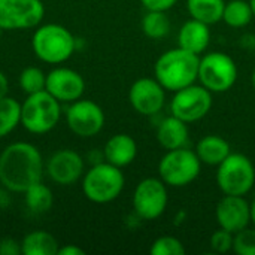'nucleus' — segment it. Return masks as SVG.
I'll return each mask as SVG.
<instances>
[{
	"label": "nucleus",
	"mask_w": 255,
	"mask_h": 255,
	"mask_svg": "<svg viewBox=\"0 0 255 255\" xmlns=\"http://www.w3.org/2000/svg\"><path fill=\"white\" fill-rule=\"evenodd\" d=\"M149 253L152 255H184L185 248L178 238L167 235V236L157 238L152 242Z\"/></svg>",
	"instance_id": "nucleus-28"
},
{
	"label": "nucleus",
	"mask_w": 255,
	"mask_h": 255,
	"mask_svg": "<svg viewBox=\"0 0 255 255\" xmlns=\"http://www.w3.org/2000/svg\"><path fill=\"white\" fill-rule=\"evenodd\" d=\"M22 194L25 206L31 214H46L54 205V194L51 188L42 181L30 185Z\"/></svg>",
	"instance_id": "nucleus-23"
},
{
	"label": "nucleus",
	"mask_w": 255,
	"mask_h": 255,
	"mask_svg": "<svg viewBox=\"0 0 255 255\" xmlns=\"http://www.w3.org/2000/svg\"><path fill=\"white\" fill-rule=\"evenodd\" d=\"M233 242H235V235L224 230V229H218L217 232L212 233L211 236V250L214 253H218V254H226L229 251L233 250Z\"/></svg>",
	"instance_id": "nucleus-30"
},
{
	"label": "nucleus",
	"mask_w": 255,
	"mask_h": 255,
	"mask_svg": "<svg viewBox=\"0 0 255 255\" xmlns=\"http://www.w3.org/2000/svg\"><path fill=\"white\" fill-rule=\"evenodd\" d=\"M209 43H211V30L208 24L191 18L179 28L178 46L200 55L208 49Z\"/></svg>",
	"instance_id": "nucleus-18"
},
{
	"label": "nucleus",
	"mask_w": 255,
	"mask_h": 255,
	"mask_svg": "<svg viewBox=\"0 0 255 255\" xmlns=\"http://www.w3.org/2000/svg\"><path fill=\"white\" fill-rule=\"evenodd\" d=\"M45 160L39 148L25 140L6 145L0 152V185L12 193H24L42 181Z\"/></svg>",
	"instance_id": "nucleus-1"
},
{
	"label": "nucleus",
	"mask_w": 255,
	"mask_h": 255,
	"mask_svg": "<svg viewBox=\"0 0 255 255\" xmlns=\"http://www.w3.org/2000/svg\"><path fill=\"white\" fill-rule=\"evenodd\" d=\"M21 126V102L9 94L0 99V139L9 136Z\"/></svg>",
	"instance_id": "nucleus-24"
},
{
	"label": "nucleus",
	"mask_w": 255,
	"mask_h": 255,
	"mask_svg": "<svg viewBox=\"0 0 255 255\" xmlns=\"http://www.w3.org/2000/svg\"><path fill=\"white\" fill-rule=\"evenodd\" d=\"M202 170V161L196 151L188 148H178L167 151L158 163V178L173 188L190 185L197 179Z\"/></svg>",
	"instance_id": "nucleus-6"
},
{
	"label": "nucleus",
	"mask_w": 255,
	"mask_h": 255,
	"mask_svg": "<svg viewBox=\"0 0 255 255\" xmlns=\"http://www.w3.org/2000/svg\"><path fill=\"white\" fill-rule=\"evenodd\" d=\"M81 181L84 196L97 205H106L117 200L126 185V178L121 167H117L108 161L90 166Z\"/></svg>",
	"instance_id": "nucleus-5"
},
{
	"label": "nucleus",
	"mask_w": 255,
	"mask_h": 255,
	"mask_svg": "<svg viewBox=\"0 0 255 255\" xmlns=\"http://www.w3.org/2000/svg\"><path fill=\"white\" fill-rule=\"evenodd\" d=\"M224 6V0H187V9L190 16L208 25L223 21Z\"/></svg>",
	"instance_id": "nucleus-22"
},
{
	"label": "nucleus",
	"mask_w": 255,
	"mask_h": 255,
	"mask_svg": "<svg viewBox=\"0 0 255 255\" xmlns=\"http://www.w3.org/2000/svg\"><path fill=\"white\" fill-rule=\"evenodd\" d=\"M58 248V241L45 230H33L21 241L24 255H57Z\"/></svg>",
	"instance_id": "nucleus-21"
},
{
	"label": "nucleus",
	"mask_w": 255,
	"mask_h": 255,
	"mask_svg": "<svg viewBox=\"0 0 255 255\" xmlns=\"http://www.w3.org/2000/svg\"><path fill=\"white\" fill-rule=\"evenodd\" d=\"M254 184V164L244 154L232 152L217 169V185L227 196H247Z\"/></svg>",
	"instance_id": "nucleus-7"
},
{
	"label": "nucleus",
	"mask_w": 255,
	"mask_h": 255,
	"mask_svg": "<svg viewBox=\"0 0 255 255\" xmlns=\"http://www.w3.org/2000/svg\"><path fill=\"white\" fill-rule=\"evenodd\" d=\"M233 251L239 255H255V229H244L235 235Z\"/></svg>",
	"instance_id": "nucleus-29"
},
{
	"label": "nucleus",
	"mask_w": 255,
	"mask_h": 255,
	"mask_svg": "<svg viewBox=\"0 0 255 255\" xmlns=\"http://www.w3.org/2000/svg\"><path fill=\"white\" fill-rule=\"evenodd\" d=\"M250 4H251V7H253V12H254L255 16V0H250Z\"/></svg>",
	"instance_id": "nucleus-39"
},
{
	"label": "nucleus",
	"mask_w": 255,
	"mask_h": 255,
	"mask_svg": "<svg viewBox=\"0 0 255 255\" xmlns=\"http://www.w3.org/2000/svg\"><path fill=\"white\" fill-rule=\"evenodd\" d=\"M212 108V93L202 84H191L175 91L170 112L187 124L203 120Z\"/></svg>",
	"instance_id": "nucleus-11"
},
{
	"label": "nucleus",
	"mask_w": 255,
	"mask_h": 255,
	"mask_svg": "<svg viewBox=\"0 0 255 255\" xmlns=\"http://www.w3.org/2000/svg\"><path fill=\"white\" fill-rule=\"evenodd\" d=\"M197 81L211 93H227L238 81V66L224 52H209L200 58Z\"/></svg>",
	"instance_id": "nucleus-8"
},
{
	"label": "nucleus",
	"mask_w": 255,
	"mask_h": 255,
	"mask_svg": "<svg viewBox=\"0 0 255 255\" xmlns=\"http://www.w3.org/2000/svg\"><path fill=\"white\" fill-rule=\"evenodd\" d=\"M9 94V81L7 76L0 70V99Z\"/></svg>",
	"instance_id": "nucleus-36"
},
{
	"label": "nucleus",
	"mask_w": 255,
	"mask_h": 255,
	"mask_svg": "<svg viewBox=\"0 0 255 255\" xmlns=\"http://www.w3.org/2000/svg\"><path fill=\"white\" fill-rule=\"evenodd\" d=\"M128 102L137 114L154 117L166 103V90L155 78H140L131 84Z\"/></svg>",
	"instance_id": "nucleus-15"
},
{
	"label": "nucleus",
	"mask_w": 255,
	"mask_h": 255,
	"mask_svg": "<svg viewBox=\"0 0 255 255\" xmlns=\"http://www.w3.org/2000/svg\"><path fill=\"white\" fill-rule=\"evenodd\" d=\"M251 84H253V88L255 90V69L254 72H253V75H251Z\"/></svg>",
	"instance_id": "nucleus-38"
},
{
	"label": "nucleus",
	"mask_w": 255,
	"mask_h": 255,
	"mask_svg": "<svg viewBox=\"0 0 255 255\" xmlns=\"http://www.w3.org/2000/svg\"><path fill=\"white\" fill-rule=\"evenodd\" d=\"M31 49L42 63L60 66L76 52V36L61 24H40L31 36Z\"/></svg>",
	"instance_id": "nucleus-3"
},
{
	"label": "nucleus",
	"mask_w": 255,
	"mask_h": 255,
	"mask_svg": "<svg viewBox=\"0 0 255 255\" xmlns=\"http://www.w3.org/2000/svg\"><path fill=\"white\" fill-rule=\"evenodd\" d=\"M188 137H190L188 124L176 118L175 115L164 118L157 127V142L166 151L187 146Z\"/></svg>",
	"instance_id": "nucleus-19"
},
{
	"label": "nucleus",
	"mask_w": 255,
	"mask_h": 255,
	"mask_svg": "<svg viewBox=\"0 0 255 255\" xmlns=\"http://www.w3.org/2000/svg\"><path fill=\"white\" fill-rule=\"evenodd\" d=\"M215 218L221 229L236 235L251 224V206L244 196H227L217 203Z\"/></svg>",
	"instance_id": "nucleus-16"
},
{
	"label": "nucleus",
	"mask_w": 255,
	"mask_h": 255,
	"mask_svg": "<svg viewBox=\"0 0 255 255\" xmlns=\"http://www.w3.org/2000/svg\"><path fill=\"white\" fill-rule=\"evenodd\" d=\"M169 196L167 185L160 178L142 179L133 193V209L134 214L145 221H154L160 218L167 208Z\"/></svg>",
	"instance_id": "nucleus-12"
},
{
	"label": "nucleus",
	"mask_w": 255,
	"mask_h": 255,
	"mask_svg": "<svg viewBox=\"0 0 255 255\" xmlns=\"http://www.w3.org/2000/svg\"><path fill=\"white\" fill-rule=\"evenodd\" d=\"M1 34H3V30L0 28V37H1Z\"/></svg>",
	"instance_id": "nucleus-40"
},
{
	"label": "nucleus",
	"mask_w": 255,
	"mask_h": 255,
	"mask_svg": "<svg viewBox=\"0 0 255 255\" xmlns=\"http://www.w3.org/2000/svg\"><path fill=\"white\" fill-rule=\"evenodd\" d=\"M85 170V158L70 148L54 151L45 161V175L60 187L75 185L82 179Z\"/></svg>",
	"instance_id": "nucleus-13"
},
{
	"label": "nucleus",
	"mask_w": 255,
	"mask_h": 255,
	"mask_svg": "<svg viewBox=\"0 0 255 255\" xmlns=\"http://www.w3.org/2000/svg\"><path fill=\"white\" fill-rule=\"evenodd\" d=\"M254 18L253 7L247 0H230L226 1L223 21L233 27V28H244L247 27Z\"/></svg>",
	"instance_id": "nucleus-25"
},
{
	"label": "nucleus",
	"mask_w": 255,
	"mask_h": 255,
	"mask_svg": "<svg viewBox=\"0 0 255 255\" xmlns=\"http://www.w3.org/2000/svg\"><path fill=\"white\" fill-rule=\"evenodd\" d=\"M105 160L117 167L130 166L137 155V143L127 133H118L108 139L103 146Z\"/></svg>",
	"instance_id": "nucleus-17"
},
{
	"label": "nucleus",
	"mask_w": 255,
	"mask_h": 255,
	"mask_svg": "<svg viewBox=\"0 0 255 255\" xmlns=\"http://www.w3.org/2000/svg\"><path fill=\"white\" fill-rule=\"evenodd\" d=\"M178 0H140L146 10H164L167 12L176 4Z\"/></svg>",
	"instance_id": "nucleus-32"
},
{
	"label": "nucleus",
	"mask_w": 255,
	"mask_h": 255,
	"mask_svg": "<svg viewBox=\"0 0 255 255\" xmlns=\"http://www.w3.org/2000/svg\"><path fill=\"white\" fill-rule=\"evenodd\" d=\"M85 161L90 163V166H94V164H99V163H102V161H106V160H105V152H103V149H102V151H100V149H93V151H90V152L87 154V157H85Z\"/></svg>",
	"instance_id": "nucleus-34"
},
{
	"label": "nucleus",
	"mask_w": 255,
	"mask_h": 255,
	"mask_svg": "<svg viewBox=\"0 0 255 255\" xmlns=\"http://www.w3.org/2000/svg\"><path fill=\"white\" fill-rule=\"evenodd\" d=\"M12 205V191L4 188L3 185L0 187V211H6Z\"/></svg>",
	"instance_id": "nucleus-33"
},
{
	"label": "nucleus",
	"mask_w": 255,
	"mask_h": 255,
	"mask_svg": "<svg viewBox=\"0 0 255 255\" xmlns=\"http://www.w3.org/2000/svg\"><path fill=\"white\" fill-rule=\"evenodd\" d=\"M21 242L13 238L0 239V255H21Z\"/></svg>",
	"instance_id": "nucleus-31"
},
{
	"label": "nucleus",
	"mask_w": 255,
	"mask_h": 255,
	"mask_svg": "<svg viewBox=\"0 0 255 255\" xmlns=\"http://www.w3.org/2000/svg\"><path fill=\"white\" fill-rule=\"evenodd\" d=\"M250 206H251V224L255 226V199L250 203Z\"/></svg>",
	"instance_id": "nucleus-37"
},
{
	"label": "nucleus",
	"mask_w": 255,
	"mask_h": 255,
	"mask_svg": "<svg viewBox=\"0 0 255 255\" xmlns=\"http://www.w3.org/2000/svg\"><path fill=\"white\" fill-rule=\"evenodd\" d=\"M64 120L67 128L78 137L88 139L97 136L105 127V112L93 100L79 99L69 103L64 111Z\"/></svg>",
	"instance_id": "nucleus-10"
},
{
	"label": "nucleus",
	"mask_w": 255,
	"mask_h": 255,
	"mask_svg": "<svg viewBox=\"0 0 255 255\" xmlns=\"http://www.w3.org/2000/svg\"><path fill=\"white\" fill-rule=\"evenodd\" d=\"M200 58L181 46L163 52L154 64V78L166 91H178L199 79Z\"/></svg>",
	"instance_id": "nucleus-2"
},
{
	"label": "nucleus",
	"mask_w": 255,
	"mask_h": 255,
	"mask_svg": "<svg viewBox=\"0 0 255 255\" xmlns=\"http://www.w3.org/2000/svg\"><path fill=\"white\" fill-rule=\"evenodd\" d=\"M196 154L202 164L218 167L232 154V148L224 137L217 134H208L197 142Z\"/></svg>",
	"instance_id": "nucleus-20"
},
{
	"label": "nucleus",
	"mask_w": 255,
	"mask_h": 255,
	"mask_svg": "<svg viewBox=\"0 0 255 255\" xmlns=\"http://www.w3.org/2000/svg\"><path fill=\"white\" fill-rule=\"evenodd\" d=\"M61 117V103L46 90L27 94L21 103V126L31 134L40 136L52 131Z\"/></svg>",
	"instance_id": "nucleus-4"
},
{
	"label": "nucleus",
	"mask_w": 255,
	"mask_h": 255,
	"mask_svg": "<svg viewBox=\"0 0 255 255\" xmlns=\"http://www.w3.org/2000/svg\"><path fill=\"white\" fill-rule=\"evenodd\" d=\"M45 90L61 105H69L82 99L85 93V79L79 72L70 67L54 66V69L46 73Z\"/></svg>",
	"instance_id": "nucleus-14"
},
{
	"label": "nucleus",
	"mask_w": 255,
	"mask_h": 255,
	"mask_svg": "<svg viewBox=\"0 0 255 255\" xmlns=\"http://www.w3.org/2000/svg\"><path fill=\"white\" fill-rule=\"evenodd\" d=\"M142 31L149 39H163L170 31V19L164 10H146L142 18Z\"/></svg>",
	"instance_id": "nucleus-26"
},
{
	"label": "nucleus",
	"mask_w": 255,
	"mask_h": 255,
	"mask_svg": "<svg viewBox=\"0 0 255 255\" xmlns=\"http://www.w3.org/2000/svg\"><path fill=\"white\" fill-rule=\"evenodd\" d=\"M84 254H85V251H84L81 247L75 245V244L63 245V247H60V248H58V253H57V255H84Z\"/></svg>",
	"instance_id": "nucleus-35"
},
{
	"label": "nucleus",
	"mask_w": 255,
	"mask_h": 255,
	"mask_svg": "<svg viewBox=\"0 0 255 255\" xmlns=\"http://www.w3.org/2000/svg\"><path fill=\"white\" fill-rule=\"evenodd\" d=\"M45 16L42 0H0V28L3 31L30 30Z\"/></svg>",
	"instance_id": "nucleus-9"
},
{
	"label": "nucleus",
	"mask_w": 255,
	"mask_h": 255,
	"mask_svg": "<svg viewBox=\"0 0 255 255\" xmlns=\"http://www.w3.org/2000/svg\"><path fill=\"white\" fill-rule=\"evenodd\" d=\"M18 85L22 93L33 94L43 91L46 87V73L36 66H28L21 70L18 76Z\"/></svg>",
	"instance_id": "nucleus-27"
}]
</instances>
